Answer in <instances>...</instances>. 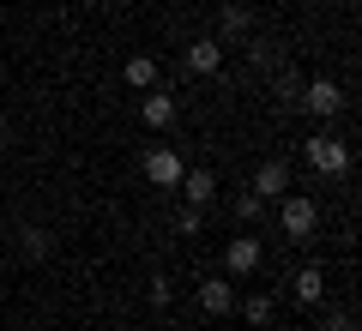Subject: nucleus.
<instances>
[{
  "instance_id": "13",
  "label": "nucleus",
  "mask_w": 362,
  "mask_h": 331,
  "mask_svg": "<svg viewBox=\"0 0 362 331\" xmlns=\"http://www.w3.org/2000/svg\"><path fill=\"white\" fill-rule=\"evenodd\" d=\"M175 229L181 235H199V229H206V205H181V211H175Z\"/></svg>"
},
{
  "instance_id": "3",
  "label": "nucleus",
  "mask_w": 362,
  "mask_h": 331,
  "mask_svg": "<svg viewBox=\"0 0 362 331\" xmlns=\"http://www.w3.org/2000/svg\"><path fill=\"white\" fill-rule=\"evenodd\" d=\"M302 109L320 115V121H332L338 109H344V90H338L332 78H314V85H302Z\"/></svg>"
},
{
  "instance_id": "11",
  "label": "nucleus",
  "mask_w": 362,
  "mask_h": 331,
  "mask_svg": "<svg viewBox=\"0 0 362 331\" xmlns=\"http://www.w3.org/2000/svg\"><path fill=\"white\" fill-rule=\"evenodd\" d=\"M230 301H235L230 277H206L199 283V307H206V313H230Z\"/></svg>"
},
{
  "instance_id": "4",
  "label": "nucleus",
  "mask_w": 362,
  "mask_h": 331,
  "mask_svg": "<svg viewBox=\"0 0 362 331\" xmlns=\"http://www.w3.org/2000/svg\"><path fill=\"white\" fill-rule=\"evenodd\" d=\"M254 193H259V199H284V193H290V163H284V157H266V163H259L254 169Z\"/></svg>"
},
{
  "instance_id": "15",
  "label": "nucleus",
  "mask_w": 362,
  "mask_h": 331,
  "mask_svg": "<svg viewBox=\"0 0 362 331\" xmlns=\"http://www.w3.org/2000/svg\"><path fill=\"white\" fill-rule=\"evenodd\" d=\"M218 25H223V37H247V13H242V6H223V18H218Z\"/></svg>"
},
{
  "instance_id": "6",
  "label": "nucleus",
  "mask_w": 362,
  "mask_h": 331,
  "mask_svg": "<svg viewBox=\"0 0 362 331\" xmlns=\"http://www.w3.org/2000/svg\"><path fill=\"white\" fill-rule=\"evenodd\" d=\"M175 115H181L175 90H163V85H151V90H145V102H139V121H145V127H169Z\"/></svg>"
},
{
  "instance_id": "18",
  "label": "nucleus",
  "mask_w": 362,
  "mask_h": 331,
  "mask_svg": "<svg viewBox=\"0 0 362 331\" xmlns=\"http://www.w3.org/2000/svg\"><path fill=\"white\" fill-rule=\"evenodd\" d=\"M25 253L42 259V253H49V235H42V229H25Z\"/></svg>"
},
{
  "instance_id": "10",
  "label": "nucleus",
  "mask_w": 362,
  "mask_h": 331,
  "mask_svg": "<svg viewBox=\"0 0 362 331\" xmlns=\"http://www.w3.org/2000/svg\"><path fill=\"white\" fill-rule=\"evenodd\" d=\"M181 199L187 205H211L218 199V175H211V169H181Z\"/></svg>"
},
{
  "instance_id": "19",
  "label": "nucleus",
  "mask_w": 362,
  "mask_h": 331,
  "mask_svg": "<svg viewBox=\"0 0 362 331\" xmlns=\"http://www.w3.org/2000/svg\"><path fill=\"white\" fill-rule=\"evenodd\" d=\"M151 307H169V277H151Z\"/></svg>"
},
{
  "instance_id": "8",
  "label": "nucleus",
  "mask_w": 362,
  "mask_h": 331,
  "mask_svg": "<svg viewBox=\"0 0 362 331\" xmlns=\"http://www.w3.org/2000/svg\"><path fill=\"white\" fill-rule=\"evenodd\" d=\"M187 73H199V78L223 73V42H211V37H194V42H187Z\"/></svg>"
},
{
  "instance_id": "2",
  "label": "nucleus",
  "mask_w": 362,
  "mask_h": 331,
  "mask_svg": "<svg viewBox=\"0 0 362 331\" xmlns=\"http://www.w3.org/2000/svg\"><path fill=\"white\" fill-rule=\"evenodd\" d=\"M302 157H308L320 175H350V145L332 139V133H314V139L302 145Z\"/></svg>"
},
{
  "instance_id": "5",
  "label": "nucleus",
  "mask_w": 362,
  "mask_h": 331,
  "mask_svg": "<svg viewBox=\"0 0 362 331\" xmlns=\"http://www.w3.org/2000/svg\"><path fill=\"white\" fill-rule=\"evenodd\" d=\"M145 181H151V187H181V157L169 151V145H151V151H145Z\"/></svg>"
},
{
  "instance_id": "7",
  "label": "nucleus",
  "mask_w": 362,
  "mask_h": 331,
  "mask_svg": "<svg viewBox=\"0 0 362 331\" xmlns=\"http://www.w3.org/2000/svg\"><path fill=\"white\" fill-rule=\"evenodd\" d=\"M259 271V241H223V277H254Z\"/></svg>"
},
{
  "instance_id": "16",
  "label": "nucleus",
  "mask_w": 362,
  "mask_h": 331,
  "mask_svg": "<svg viewBox=\"0 0 362 331\" xmlns=\"http://www.w3.org/2000/svg\"><path fill=\"white\" fill-rule=\"evenodd\" d=\"M278 109H302V78H278Z\"/></svg>"
},
{
  "instance_id": "9",
  "label": "nucleus",
  "mask_w": 362,
  "mask_h": 331,
  "mask_svg": "<svg viewBox=\"0 0 362 331\" xmlns=\"http://www.w3.org/2000/svg\"><path fill=\"white\" fill-rule=\"evenodd\" d=\"M290 295H296L302 307H320V301H326V271H320V265H302L296 277H290Z\"/></svg>"
},
{
  "instance_id": "20",
  "label": "nucleus",
  "mask_w": 362,
  "mask_h": 331,
  "mask_svg": "<svg viewBox=\"0 0 362 331\" xmlns=\"http://www.w3.org/2000/svg\"><path fill=\"white\" fill-rule=\"evenodd\" d=\"M0 133H6V115H0Z\"/></svg>"
},
{
  "instance_id": "1",
  "label": "nucleus",
  "mask_w": 362,
  "mask_h": 331,
  "mask_svg": "<svg viewBox=\"0 0 362 331\" xmlns=\"http://www.w3.org/2000/svg\"><path fill=\"white\" fill-rule=\"evenodd\" d=\"M278 205V229H284V241H314V229H320V205L308 199V193H284Z\"/></svg>"
},
{
  "instance_id": "14",
  "label": "nucleus",
  "mask_w": 362,
  "mask_h": 331,
  "mask_svg": "<svg viewBox=\"0 0 362 331\" xmlns=\"http://www.w3.org/2000/svg\"><path fill=\"white\" fill-rule=\"evenodd\" d=\"M242 319H247V325H266V319H272V295H247V301H242Z\"/></svg>"
},
{
  "instance_id": "12",
  "label": "nucleus",
  "mask_w": 362,
  "mask_h": 331,
  "mask_svg": "<svg viewBox=\"0 0 362 331\" xmlns=\"http://www.w3.org/2000/svg\"><path fill=\"white\" fill-rule=\"evenodd\" d=\"M121 78H127L133 90H151L157 85V61H151V54H133V61L121 66Z\"/></svg>"
},
{
  "instance_id": "17",
  "label": "nucleus",
  "mask_w": 362,
  "mask_h": 331,
  "mask_svg": "<svg viewBox=\"0 0 362 331\" xmlns=\"http://www.w3.org/2000/svg\"><path fill=\"white\" fill-rule=\"evenodd\" d=\"M235 217H242V223H259V217H266V199H259V193H242V199H235Z\"/></svg>"
}]
</instances>
